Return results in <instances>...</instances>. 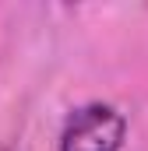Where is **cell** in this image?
Returning <instances> with one entry per match:
<instances>
[{
	"label": "cell",
	"instance_id": "cell-1",
	"mask_svg": "<svg viewBox=\"0 0 148 151\" xmlns=\"http://www.w3.org/2000/svg\"><path fill=\"white\" fill-rule=\"evenodd\" d=\"M127 141V119L113 106L92 102L67 119L60 151H120Z\"/></svg>",
	"mask_w": 148,
	"mask_h": 151
}]
</instances>
